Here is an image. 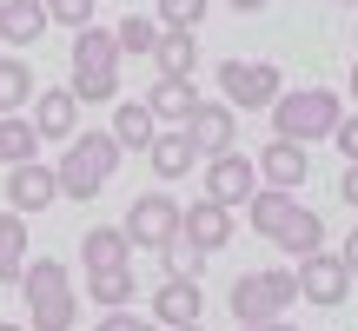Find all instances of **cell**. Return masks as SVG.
<instances>
[{
    "instance_id": "1",
    "label": "cell",
    "mask_w": 358,
    "mask_h": 331,
    "mask_svg": "<svg viewBox=\"0 0 358 331\" xmlns=\"http://www.w3.org/2000/svg\"><path fill=\"white\" fill-rule=\"evenodd\" d=\"M20 298H27L34 331H73L80 325V292H73V272H66L60 258H27Z\"/></svg>"
},
{
    "instance_id": "2",
    "label": "cell",
    "mask_w": 358,
    "mask_h": 331,
    "mask_svg": "<svg viewBox=\"0 0 358 331\" xmlns=\"http://www.w3.org/2000/svg\"><path fill=\"white\" fill-rule=\"evenodd\" d=\"M120 40H113V27H80L73 34V100L80 106H106V100H120Z\"/></svg>"
},
{
    "instance_id": "3",
    "label": "cell",
    "mask_w": 358,
    "mask_h": 331,
    "mask_svg": "<svg viewBox=\"0 0 358 331\" xmlns=\"http://www.w3.org/2000/svg\"><path fill=\"white\" fill-rule=\"evenodd\" d=\"M53 172H60V199H80V205L100 199L106 179L120 172V140H113V133H93V126H87V133H73Z\"/></svg>"
},
{
    "instance_id": "4",
    "label": "cell",
    "mask_w": 358,
    "mask_h": 331,
    "mask_svg": "<svg viewBox=\"0 0 358 331\" xmlns=\"http://www.w3.org/2000/svg\"><path fill=\"white\" fill-rule=\"evenodd\" d=\"M266 113H272V133H279V140L312 146V140H332V126L345 119V100H338L332 87H285Z\"/></svg>"
},
{
    "instance_id": "5",
    "label": "cell",
    "mask_w": 358,
    "mask_h": 331,
    "mask_svg": "<svg viewBox=\"0 0 358 331\" xmlns=\"http://www.w3.org/2000/svg\"><path fill=\"white\" fill-rule=\"evenodd\" d=\"M226 305H232V318H239V325H266V318H285V311L299 305V272H285V265H266V272H239V279H232V292H226Z\"/></svg>"
},
{
    "instance_id": "6",
    "label": "cell",
    "mask_w": 358,
    "mask_h": 331,
    "mask_svg": "<svg viewBox=\"0 0 358 331\" xmlns=\"http://www.w3.org/2000/svg\"><path fill=\"white\" fill-rule=\"evenodd\" d=\"M219 93H226V106L266 113V106L285 93V73L272 60H226V66H219Z\"/></svg>"
},
{
    "instance_id": "7",
    "label": "cell",
    "mask_w": 358,
    "mask_h": 331,
    "mask_svg": "<svg viewBox=\"0 0 358 331\" xmlns=\"http://www.w3.org/2000/svg\"><path fill=\"white\" fill-rule=\"evenodd\" d=\"M179 212L186 205H173L166 192H140L127 205V239L146 245V252H166V245H179Z\"/></svg>"
},
{
    "instance_id": "8",
    "label": "cell",
    "mask_w": 358,
    "mask_h": 331,
    "mask_svg": "<svg viewBox=\"0 0 358 331\" xmlns=\"http://www.w3.org/2000/svg\"><path fill=\"white\" fill-rule=\"evenodd\" d=\"M299 298H306V305H345L352 298V272H345V258L338 252H306L299 258Z\"/></svg>"
},
{
    "instance_id": "9",
    "label": "cell",
    "mask_w": 358,
    "mask_h": 331,
    "mask_svg": "<svg viewBox=\"0 0 358 331\" xmlns=\"http://www.w3.org/2000/svg\"><path fill=\"white\" fill-rule=\"evenodd\" d=\"M186 140H192V153H199V159L232 153V140H239V106H226V100H199V106L186 113Z\"/></svg>"
},
{
    "instance_id": "10",
    "label": "cell",
    "mask_w": 358,
    "mask_h": 331,
    "mask_svg": "<svg viewBox=\"0 0 358 331\" xmlns=\"http://www.w3.org/2000/svg\"><path fill=\"white\" fill-rule=\"evenodd\" d=\"M252 192H259V166L245 159L239 146H232V153H213V159H206V199H219V205H232V212H239Z\"/></svg>"
},
{
    "instance_id": "11",
    "label": "cell",
    "mask_w": 358,
    "mask_h": 331,
    "mask_svg": "<svg viewBox=\"0 0 358 331\" xmlns=\"http://www.w3.org/2000/svg\"><path fill=\"white\" fill-rule=\"evenodd\" d=\"M53 199H60V172H53L47 159L7 166V205H13V212H47Z\"/></svg>"
},
{
    "instance_id": "12",
    "label": "cell",
    "mask_w": 358,
    "mask_h": 331,
    "mask_svg": "<svg viewBox=\"0 0 358 331\" xmlns=\"http://www.w3.org/2000/svg\"><path fill=\"white\" fill-rule=\"evenodd\" d=\"M252 166H259V186H285V192H299V186L312 179V146L279 140V133H272V140H266V153H259Z\"/></svg>"
},
{
    "instance_id": "13",
    "label": "cell",
    "mask_w": 358,
    "mask_h": 331,
    "mask_svg": "<svg viewBox=\"0 0 358 331\" xmlns=\"http://www.w3.org/2000/svg\"><path fill=\"white\" fill-rule=\"evenodd\" d=\"M199 318H206L199 279H179V272H166V285L153 292V325H159V331H179V325H199Z\"/></svg>"
},
{
    "instance_id": "14",
    "label": "cell",
    "mask_w": 358,
    "mask_h": 331,
    "mask_svg": "<svg viewBox=\"0 0 358 331\" xmlns=\"http://www.w3.org/2000/svg\"><path fill=\"white\" fill-rule=\"evenodd\" d=\"M179 239L199 245V252L213 258L219 245H232V205H219V199H192L186 212H179Z\"/></svg>"
},
{
    "instance_id": "15",
    "label": "cell",
    "mask_w": 358,
    "mask_h": 331,
    "mask_svg": "<svg viewBox=\"0 0 358 331\" xmlns=\"http://www.w3.org/2000/svg\"><path fill=\"white\" fill-rule=\"evenodd\" d=\"M27 119H34L40 140H73V133H80V100H73V87H40Z\"/></svg>"
},
{
    "instance_id": "16",
    "label": "cell",
    "mask_w": 358,
    "mask_h": 331,
    "mask_svg": "<svg viewBox=\"0 0 358 331\" xmlns=\"http://www.w3.org/2000/svg\"><path fill=\"white\" fill-rule=\"evenodd\" d=\"M292 219H299V192H285V186H259L252 199H245V226H252L259 239H279Z\"/></svg>"
},
{
    "instance_id": "17",
    "label": "cell",
    "mask_w": 358,
    "mask_h": 331,
    "mask_svg": "<svg viewBox=\"0 0 358 331\" xmlns=\"http://www.w3.org/2000/svg\"><path fill=\"white\" fill-rule=\"evenodd\" d=\"M47 27V0H0V47H34Z\"/></svg>"
},
{
    "instance_id": "18",
    "label": "cell",
    "mask_w": 358,
    "mask_h": 331,
    "mask_svg": "<svg viewBox=\"0 0 358 331\" xmlns=\"http://www.w3.org/2000/svg\"><path fill=\"white\" fill-rule=\"evenodd\" d=\"M192 140H186V126H166V133H153V146H146V166H153L159 179H186L192 172Z\"/></svg>"
},
{
    "instance_id": "19",
    "label": "cell",
    "mask_w": 358,
    "mask_h": 331,
    "mask_svg": "<svg viewBox=\"0 0 358 331\" xmlns=\"http://www.w3.org/2000/svg\"><path fill=\"white\" fill-rule=\"evenodd\" d=\"M80 258H87V272H100V265H133V239H127V226H87Z\"/></svg>"
},
{
    "instance_id": "20",
    "label": "cell",
    "mask_w": 358,
    "mask_h": 331,
    "mask_svg": "<svg viewBox=\"0 0 358 331\" xmlns=\"http://www.w3.org/2000/svg\"><path fill=\"white\" fill-rule=\"evenodd\" d=\"M199 106V93H192V80H153V93H146V113L159 119V126H186V113Z\"/></svg>"
},
{
    "instance_id": "21",
    "label": "cell",
    "mask_w": 358,
    "mask_h": 331,
    "mask_svg": "<svg viewBox=\"0 0 358 331\" xmlns=\"http://www.w3.org/2000/svg\"><path fill=\"white\" fill-rule=\"evenodd\" d=\"M120 140V153H146L153 146V133H159V119L146 113V100H127V106H113V126H106Z\"/></svg>"
},
{
    "instance_id": "22",
    "label": "cell",
    "mask_w": 358,
    "mask_h": 331,
    "mask_svg": "<svg viewBox=\"0 0 358 331\" xmlns=\"http://www.w3.org/2000/svg\"><path fill=\"white\" fill-rule=\"evenodd\" d=\"M133 292H140L133 265H100V272H87V298H93L100 311H120V305H133Z\"/></svg>"
},
{
    "instance_id": "23",
    "label": "cell",
    "mask_w": 358,
    "mask_h": 331,
    "mask_svg": "<svg viewBox=\"0 0 358 331\" xmlns=\"http://www.w3.org/2000/svg\"><path fill=\"white\" fill-rule=\"evenodd\" d=\"M153 66H159V80H192V66H199V40L179 34V27H166L159 47H153Z\"/></svg>"
},
{
    "instance_id": "24",
    "label": "cell",
    "mask_w": 358,
    "mask_h": 331,
    "mask_svg": "<svg viewBox=\"0 0 358 331\" xmlns=\"http://www.w3.org/2000/svg\"><path fill=\"white\" fill-rule=\"evenodd\" d=\"M27 272V212H0V285H20Z\"/></svg>"
},
{
    "instance_id": "25",
    "label": "cell",
    "mask_w": 358,
    "mask_h": 331,
    "mask_svg": "<svg viewBox=\"0 0 358 331\" xmlns=\"http://www.w3.org/2000/svg\"><path fill=\"white\" fill-rule=\"evenodd\" d=\"M34 66L20 60V53H0V113H20V106H34Z\"/></svg>"
},
{
    "instance_id": "26",
    "label": "cell",
    "mask_w": 358,
    "mask_h": 331,
    "mask_svg": "<svg viewBox=\"0 0 358 331\" xmlns=\"http://www.w3.org/2000/svg\"><path fill=\"white\" fill-rule=\"evenodd\" d=\"M20 159H40V133L27 113H0V166H20Z\"/></svg>"
},
{
    "instance_id": "27",
    "label": "cell",
    "mask_w": 358,
    "mask_h": 331,
    "mask_svg": "<svg viewBox=\"0 0 358 331\" xmlns=\"http://www.w3.org/2000/svg\"><path fill=\"white\" fill-rule=\"evenodd\" d=\"M159 13H127V20L113 27V40H120V53H140V60H153V47H159Z\"/></svg>"
},
{
    "instance_id": "28",
    "label": "cell",
    "mask_w": 358,
    "mask_h": 331,
    "mask_svg": "<svg viewBox=\"0 0 358 331\" xmlns=\"http://www.w3.org/2000/svg\"><path fill=\"white\" fill-rule=\"evenodd\" d=\"M272 245H279V252H292V258L319 252V245H325V219L299 205V219H292V226H285V232H279V239H272Z\"/></svg>"
},
{
    "instance_id": "29",
    "label": "cell",
    "mask_w": 358,
    "mask_h": 331,
    "mask_svg": "<svg viewBox=\"0 0 358 331\" xmlns=\"http://www.w3.org/2000/svg\"><path fill=\"white\" fill-rule=\"evenodd\" d=\"M159 7V27H179V34H199L206 20V0H153Z\"/></svg>"
},
{
    "instance_id": "30",
    "label": "cell",
    "mask_w": 358,
    "mask_h": 331,
    "mask_svg": "<svg viewBox=\"0 0 358 331\" xmlns=\"http://www.w3.org/2000/svg\"><path fill=\"white\" fill-rule=\"evenodd\" d=\"M47 20H53V27H73V34H80V27L93 20V0H47Z\"/></svg>"
},
{
    "instance_id": "31",
    "label": "cell",
    "mask_w": 358,
    "mask_h": 331,
    "mask_svg": "<svg viewBox=\"0 0 358 331\" xmlns=\"http://www.w3.org/2000/svg\"><path fill=\"white\" fill-rule=\"evenodd\" d=\"M93 331H159V325H153V318H133V311L120 305V311H106V318L93 325Z\"/></svg>"
},
{
    "instance_id": "32",
    "label": "cell",
    "mask_w": 358,
    "mask_h": 331,
    "mask_svg": "<svg viewBox=\"0 0 358 331\" xmlns=\"http://www.w3.org/2000/svg\"><path fill=\"white\" fill-rule=\"evenodd\" d=\"M332 146H338L345 159H358V113H345V119L332 126Z\"/></svg>"
},
{
    "instance_id": "33",
    "label": "cell",
    "mask_w": 358,
    "mask_h": 331,
    "mask_svg": "<svg viewBox=\"0 0 358 331\" xmlns=\"http://www.w3.org/2000/svg\"><path fill=\"white\" fill-rule=\"evenodd\" d=\"M338 199L358 212V159H345V172H338Z\"/></svg>"
},
{
    "instance_id": "34",
    "label": "cell",
    "mask_w": 358,
    "mask_h": 331,
    "mask_svg": "<svg viewBox=\"0 0 358 331\" xmlns=\"http://www.w3.org/2000/svg\"><path fill=\"white\" fill-rule=\"evenodd\" d=\"M338 258H345V272H352V279H358V226L345 232V245H338Z\"/></svg>"
},
{
    "instance_id": "35",
    "label": "cell",
    "mask_w": 358,
    "mask_h": 331,
    "mask_svg": "<svg viewBox=\"0 0 358 331\" xmlns=\"http://www.w3.org/2000/svg\"><path fill=\"white\" fill-rule=\"evenodd\" d=\"M232 13H266V0H226Z\"/></svg>"
},
{
    "instance_id": "36",
    "label": "cell",
    "mask_w": 358,
    "mask_h": 331,
    "mask_svg": "<svg viewBox=\"0 0 358 331\" xmlns=\"http://www.w3.org/2000/svg\"><path fill=\"white\" fill-rule=\"evenodd\" d=\"M252 331H292V325H285V318H266V325H252Z\"/></svg>"
},
{
    "instance_id": "37",
    "label": "cell",
    "mask_w": 358,
    "mask_h": 331,
    "mask_svg": "<svg viewBox=\"0 0 358 331\" xmlns=\"http://www.w3.org/2000/svg\"><path fill=\"white\" fill-rule=\"evenodd\" d=\"M352 113H358V66H352Z\"/></svg>"
},
{
    "instance_id": "38",
    "label": "cell",
    "mask_w": 358,
    "mask_h": 331,
    "mask_svg": "<svg viewBox=\"0 0 358 331\" xmlns=\"http://www.w3.org/2000/svg\"><path fill=\"white\" fill-rule=\"evenodd\" d=\"M0 331H34V325H0Z\"/></svg>"
},
{
    "instance_id": "39",
    "label": "cell",
    "mask_w": 358,
    "mask_h": 331,
    "mask_svg": "<svg viewBox=\"0 0 358 331\" xmlns=\"http://www.w3.org/2000/svg\"><path fill=\"white\" fill-rule=\"evenodd\" d=\"M179 331H206V325H179Z\"/></svg>"
},
{
    "instance_id": "40",
    "label": "cell",
    "mask_w": 358,
    "mask_h": 331,
    "mask_svg": "<svg viewBox=\"0 0 358 331\" xmlns=\"http://www.w3.org/2000/svg\"><path fill=\"white\" fill-rule=\"evenodd\" d=\"M338 7H352V0H338Z\"/></svg>"
},
{
    "instance_id": "41",
    "label": "cell",
    "mask_w": 358,
    "mask_h": 331,
    "mask_svg": "<svg viewBox=\"0 0 358 331\" xmlns=\"http://www.w3.org/2000/svg\"><path fill=\"white\" fill-rule=\"evenodd\" d=\"M239 331H252V325H239Z\"/></svg>"
}]
</instances>
